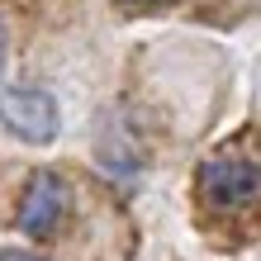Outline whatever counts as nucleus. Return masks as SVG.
<instances>
[{
  "mask_svg": "<svg viewBox=\"0 0 261 261\" xmlns=\"http://www.w3.org/2000/svg\"><path fill=\"white\" fill-rule=\"evenodd\" d=\"M199 195L209 199L214 209L242 214L261 204V162L252 157H233V152H219L199 166Z\"/></svg>",
  "mask_w": 261,
  "mask_h": 261,
  "instance_id": "obj_1",
  "label": "nucleus"
},
{
  "mask_svg": "<svg viewBox=\"0 0 261 261\" xmlns=\"http://www.w3.org/2000/svg\"><path fill=\"white\" fill-rule=\"evenodd\" d=\"M62 214H67V186L57 180L53 171H38V176H29V186L19 195V228L24 233H34V238H48L57 223H62Z\"/></svg>",
  "mask_w": 261,
  "mask_h": 261,
  "instance_id": "obj_2",
  "label": "nucleus"
},
{
  "mask_svg": "<svg viewBox=\"0 0 261 261\" xmlns=\"http://www.w3.org/2000/svg\"><path fill=\"white\" fill-rule=\"evenodd\" d=\"M5 124L19 138H29V143H48L57 133V105L38 86H10L5 90Z\"/></svg>",
  "mask_w": 261,
  "mask_h": 261,
  "instance_id": "obj_3",
  "label": "nucleus"
},
{
  "mask_svg": "<svg viewBox=\"0 0 261 261\" xmlns=\"http://www.w3.org/2000/svg\"><path fill=\"white\" fill-rule=\"evenodd\" d=\"M0 261H38V256H29V252H5Z\"/></svg>",
  "mask_w": 261,
  "mask_h": 261,
  "instance_id": "obj_4",
  "label": "nucleus"
}]
</instances>
